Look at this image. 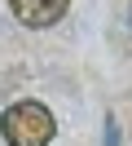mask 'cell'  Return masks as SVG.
Masks as SVG:
<instances>
[{
  "instance_id": "6da1fadb",
  "label": "cell",
  "mask_w": 132,
  "mask_h": 146,
  "mask_svg": "<svg viewBox=\"0 0 132 146\" xmlns=\"http://www.w3.org/2000/svg\"><path fill=\"white\" fill-rule=\"evenodd\" d=\"M0 133H5L9 146H49L53 133H57V119H53V111L44 102L22 98L0 115Z\"/></svg>"
},
{
  "instance_id": "7a4b0ae2",
  "label": "cell",
  "mask_w": 132,
  "mask_h": 146,
  "mask_svg": "<svg viewBox=\"0 0 132 146\" xmlns=\"http://www.w3.org/2000/svg\"><path fill=\"white\" fill-rule=\"evenodd\" d=\"M9 9H13V18L26 22V27H53V22L66 18L70 0H9Z\"/></svg>"
},
{
  "instance_id": "3957f363",
  "label": "cell",
  "mask_w": 132,
  "mask_h": 146,
  "mask_svg": "<svg viewBox=\"0 0 132 146\" xmlns=\"http://www.w3.org/2000/svg\"><path fill=\"white\" fill-rule=\"evenodd\" d=\"M128 27H132V9H128Z\"/></svg>"
}]
</instances>
